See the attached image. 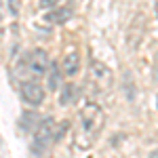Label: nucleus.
Masks as SVG:
<instances>
[{"mask_svg":"<svg viewBox=\"0 0 158 158\" xmlns=\"http://www.w3.org/2000/svg\"><path fill=\"white\" fill-rule=\"evenodd\" d=\"M103 122H106V114L99 106H95V103L85 106L80 110V116H78L76 133H74V146L78 150H89L99 137L101 129H103Z\"/></svg>","mask_w":158,"mask_h":158,"instance_id":"1","label":"nucleus"},{"mask_svg":"<svg viewBox=\"0 0 158 158\" xmlns=\"http://www.w3.org/2000/svg\"><path fill=\"white\" fill-rule=\"evenodd\" d=\"M86 82L89 86L101 95V93H108L112 85H114V72L110 70L106 63L101 61H91L89 63V76H86Z\"/></svg>","mask_w":158,"mask_h":158,"instance_id":"2","label":"nucleus"},{"mask_svg":"<svg viewBox=\"0 0 158 158\" xmlns=\"http://www.w3.org/2000/svg\"><path fill=\"white\" fill-rule=\"evenodd\" d=\"M49 55L47 51H32L30 55H25V59L19 65V76L27 78H42L49 72Z\"/></svg>","mask_w":158,"mask_h":158,"instance_id":"3","label":"nucleus"},{"mask_svg":"<svg viewBox=\"0 0 158 158\" xmlns=\"http://www.w3.org/2000/svg\"><path fill=\"white\" fill-rule=\"evenodd\" d=\"M51 143H55V120L53 118H44L38 120L36 135H34V152H44Z\"/></svg>","mask_w":158,"mask_h":158,"instance_id":"4","label":"nucleus"},{"mask_svg":"<svg viewBox=\"0 0 158 158\" xmlns=\"http://www.w3.org/2000/svg\"><path fill=\"white\" fill-rule=\"evenodd\" d=\"M21 97L30 106H40L44 101V89L36 80H27V82L21 85Z\"/></svg>","mask_w":158,"mask_h":158,"instance_id":"5","label":"nucleus"},{"mask_svg":"<svg viewBox=\"0 0 158 158\" xmlns=\"http://www.w3.org/2000/svg\"><path fill=\"white\" fill-rule=\"evenodd\" d=\"M61 70L65 76H76L80 70V55L76 49H68L63 55V63H61Z\"/></svg>","mask_w":158,"mask_h":158,"instance_id":"6","label":"nucleus"},{"mask_svg":"<svg viewBox=\"0 0 158 158\" xmlns=\"http://www.w3.org/2000/svg\"><path fill=\"white\" fill-rule=\"evenodd\" d=\"M78 97H80V89L76 85H65L59 93L61 106H74V103L78 101Z\"/></svg>","mask_w":158,"mask_h":158,"instance_id":"7","label":"nucleus"},{"mask_svg":"<svg viewBox=\"0 0 158 158\" xmlns=\"http://www.w3.org/2000/svg\"><path fill=\"white\" fill-rule=\"evenodd\" d=\"M72 19V6H59V9H55L53 13H49L47 15V21H51V23H65V21H70Z\"/></svg>","mask_w":158,"mask_h":158,"instance_id":"8","label":"nucleus"},{"mask_svg":"<svg viewBox=\"0 0 158 158\" xmlns=\"http://www.w3.org/2000/svg\"><path fill=\"white\" fill-rule=\"evenodd\" d=\"M61 74H63V70H59L57 68V63L51 68V74H49V85H51V89H55L57 91V86H59V82H61Z\"/></svg>","mask_w":158,"mask_h":158,"instance_id":"9","label":"nucleus"},{"mask_svg":"<svg viewBox=\"0 0 158 158\" xmlns=\"http://www.w3.org/2000/svg\"><path fill=\"white\" fill-rule=\"evenodd\" d=\"M40 118H38L36 114H32V112H25L23 116H21V127H23V131H30L32 127H34V122H38Z\"/></svg>","mask_w":158,"mask_h":158,"instance_id":"10","label":"nucleus"},{"mask_svg":"<svg viewBox=\"0 0 158 158\" xmlns=\"http://www.w3.org/2000/svg\"><path fill=\"white\" fill-rule=\"evenodd\" d=\"M59 0H40V9H51V6H57Z\"/></svg>","mask_w":158,"mask_h":158,"instance_id":"11","label":"nucleus"},{"mask_svg":"<svg viewBox=\"0 0 158 158\" xmlns=\"http://www.w3.org/2000/svg\"><path fill=\"white\" fill-rule=\"evenodd\" d=\"M9 9H11L13 15H17L19 13V0H9Z\"/></svg>","mask_w":158,"mask_h":158,"instance_id":"12","label":"nucleus"},{"mask_svg":"<svg viewBox=\"0 0 158 158\" xmlns=\"http://www.w3.org/2000/svg\"><path fill=\"white\" fill-rule=\"evenodd\" d=\"M154 11H156V15H158V0H154Z\"/></svg>","mask_w":158,"mask_h":158,"instance_id":"13","label":"nucleus"},{"mask_svg":"<svg viewBox=\"0 0 158 158\" xmlns=\"http://www.w3.org/2000/svg\"><path fill=\"white\" fill-rule=\"evenodd\" d=\"M156 78H158V61H156Z\"/></svg>","mask_w":158,"mask_h":158,"instance_id":"14","label":"nucleus"},{"mask_svg":"<svg viewBox=\"0 0 158 158\" xmlns=\"http://www.w3.org/2000/svg\"><path fill=\"white\" fill-rule=\"evenodd\" d=\"M156 108H158V97H156Z\"/></svg>","mask_w":158,"mask_h":158,"instance_id":"15","label":"nucleus"}]
</instances>
